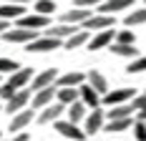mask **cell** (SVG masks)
Segmentation results:
<instances>
[{"label":"cell","instance_id":"obj_1","mask_svg":"<svg viewBox=\"0 0 146 141\" xmlns=\"http://www.w3.org/2000/svg\"><path fill=\"white\" fill-rule=\"evenodd\" d=\"M50 25V15H40V13H25L18 18V28H30V30H45Z\"/></svg>","mask_w":146,"mask_h":141},{"label":"cell","instance_id":"obj_2","mask_svg":"<svg viewBox=\"0 0 146 141\" xmlns=\"http://www.w3.org/2000/svg\"><path fill=\"white\" fill-rule=\"evenodd\" d=\"M60 45H63L60 38H50V35H43V33H40L35 41L28 43V51L30 53H53V51L60 48Z\"/></svg>","mask_w":146,"mask_h":141},{"label":"cell","instance_id":"obj_3","mask_svg":"<svg viewBox=\"0 0 146 141\" xmlns=\"http://www.w3.org/2000/svg\"><path fill=\"white\" fill-rule=\"evenodd\" d=\"M113 25H116V18H113V15H108V13H93V15L86 20V23L81 25V28L91 30V33H98V30L113 28Z\"/></svg>","mask_w":146,"mask_h":141},{"label":"cell","instance_id":"obj_4","mask_svg":"<svg viewBox=\"0 0 146 141\" xmlns=\"http://www.w3.org/2000/svg\"><path fill=\"white\" fill-rule=\"evenodd\" d=\"M0 35H3V41H5V43H23V45H28V43L35 41L40 33H38V30H30V28H13V30L0 33Z\"/></svg>","mask_w":146,"mask_h":141},{"label":"cell","instance_id":"obj_5","mask_svg":"<svg viewBox=\"0 0 146 141\" xmlns=\"http://www.w3.org/2000/svg\"><path fill=\"white\" fill-rule=\"evenodd\" d=\"M106 124V111H103L101 106L98 108H91V113H86V118H83V131H86L88 136L91 134H98Z\"/></svg>","mask_w":146,"mask_h":141},{"label":"cell","instance_id":"obj_6","mask_svg":"<svg viewBox=\"0 0 146 141\" xmlns=\"http://www.w3.org/2000/svg\"><path fill=\"white\" fill-rule=\"evenodd\" d=\"M113 41H116V30H113V28H106V30L93 33V35H91V41H88L86 45L91 48V51H103V48H108Z\"/></svg>","mask_w":146,"mask_h":141},{"label":"cell","instance_id":"obj_7","mask_svg":"<svg viewBox=\"0 0 146 141\" xmlns=\"http://www.w3.org/2000/svg\"><path fill=\"white\" fill-rule=\"evenodd\" d=\"M28 103H30V91L28 88H18L13 96L5 101V111L8 113H18V111H23Z\"/></svg>","mask_w":146,"mask_h":141},{"label":"cell","instance_id":"obj_8","mask_svg":"<svg viewBox=\"0 0 146 141\" xmlns=\"http://www.w3.org/2000/svg\"><path fill=\"white\" fill-rule=\"evenodd\" d=\"M56 131L60 136L73 139V141H86L88 139V134L83 128H78V124H73V121H56Z\"/></svg>","mask_w":146,"mask_h":141},{"label":"cell","instance_id":"obj_9","mask_svg":"<svg viewBox=\"0 0 146 141\" xmlns=\"http://www.w3.org/2000/svg\"><path fill=\"white\" fill-rule=\"evenodd\" d=\"M78 98L86 103V108H98V106H101V93H98L91 83H86V81L78 86Z\"/></svg>","mask_w":146,"mask_h":141},{"label":"cell","instance_id":"obj_10","mask_svg":"<svg viewBox=\"0 0 146 141\" xmlns=\"http://www.w3.org/2000/svg\"><path fill=\"white\" fill-rule=\"evenodd\" d=\"M60 113H66V106L60 103V101H56V103H48L45 108H40V113H38V124H56L60 118Z\"/></svg>","mask_w":146,"mask_h":141},{"label":"cell","instance_id":"obj_11","mask_svg":"<svg viewBox=\"0 0 146 141\" xmlns=\"http://www.w3.org/2000/svg\"><path fill=\"white\" fill-rule=\"evenodd\" d=\"M133 88H116V91H108V93H103L101 101L106 106H118V103H129L133 98Z\"/></svg>","mask_w":146,"mask_h":141},{"label":"cell","instance_id":"obj_12","mask_svg":"<svg viewBox=\"0 0 146 141\" xmlns=\"http://www.w3.org/2000/svg\"><path fill=\"white\" fill-rule=\"evenodd\" d=\"M56 86H45L40 91H33V96H30V103H33V108H45L48 103H53L56 101Z\"/></svg>","mask_w":146,"mask_h":141},{"label":"cell","instance_id":"obj_13","mask_svg":"<svg viewBox=\"0 0 146 141\" xmlns=\"http://www.w3.org/2000/svg\"><path fill=\"white\" fill-rule=\"evenodd\" d=\"M91 15H93L91 8H73V10H68V13H60V23H68V25H83Z\"/></svg>","mask_w":146,"mask_h":141},{"label":"cell","instance_id":"obj_14","mask_svg":"<svg viewBox=\"0 0 146 141\" xmlns=\"http://www.w3.org/2000/svg\"><path fill=\"white\" fill-rule=\"evenodd\" d=\"M56 81H58V70L56 68H45V70H40V73H35L30 83H33V91H40L45 86H56Z\"/></svg>","mask_w":146,"mask_h":141},{"label":"cell","instance_id":"obj_15","mask_svg":"<svg viewBox=\"0 0 146 141\" xmlns=\"http://www.w3.org/2000/svg\"><path fill=\"white\" fill-rule=\"evenodd\" d=\"M30 81H33V68H23V66H20L18 70H13L10 78H8V83L13 86L15 91H18V88H25Z\"/></svg>","mask_w":146,"mask_h":141},{"label":"cell","instance_id":"obj_16","mask_svg":"<svg viewBox=\"0 0 146 141\" xmlns=\"http://www.w3.org/2000/svg\"><path fill=\"white\" fill-rule=\"evenodd\" d=\"M78 28H81V25H68V23H60V25H48L43 35H50V38H60V41H66V38H71Z\"/></svg>","mask_w":146,"mask_h":141},{"label":"cell","instance_id":"obj_17","mask_svg":"<svg viewBox=\"0 0 146 141\" xmlns=\"http://www.w3.org/2000/svg\"><path fill=\"white\" fill-rule=\"evenodd\" d=\"M30 121H33V111H28V108H23V111L13 113V118H10V134H18V131H23V128L28 126Z\"/></svg>","mask_w":146,"mask_h":141},{"label":"cell","instance_id":"obj_18","mask_svg":"<svg viewBox=\"0 0 146 141\" xmlns=\"http://www.w3.org/2000/svg\"><path fill=\"white\" fill-rule=\"evenodd\" d=\"M131 5H133V0H103L98 5V13L113 15V13H121V10H129Z\"/></svg>","mask_w":146,"mask_h":141},{"label":"cell","instance_id":"obj_19","mask_svg":"<svg viewBox=\"0 0 146 141\" xmlns=\"http://www.w3.org/2000/svg\"><path fill=\"white\" fill-rule=\"evenodd\" d=\"M91 35H93L91 30L78 28V30H76V33L71 35V38H66V41H63V45H66L68 51H73V48H81V45H86V43L91 41Z\"/></svg>","mask_w":146,"mask_h":141},{"label":"cell","instance_id":"obj_20","mask_svg":"<svg viewBox=\"0 0 146 141\" xmlns=\"http://www.w3.org/2000/svg\"><path fill=\"white\" fill-rule=\"evenodd\" d=\"M20 15H25V5H15V3L0 5V20H18Z\"/></svg>","mask_w":146,"mask_h":141},{"label":"cell","instance_id":"obj_21","mask_svg":"<svg viewBox=\"0 0 146 141\" xmlns=\"http://www.w3.org/2000/svg\"><path fill=\"white\" fill-rule=\"evenodd\" d=\"M56 101H60L63 106H71L73 101H78V88L73 86H56Z\"/></svg>","mask_w":146,"mask_h":141},{"label":"cell","instance_id":"obj_22","mask_svg":"<svg viewBox=\"0 0 146 141\" xmlns=\"http://www.w3.org/2000/svg\"><path fill=\"white\" fill-rule=\"evenodd\" d=\"M86 83H91L98 93H108V81H106V76L103 73H98V70H91V73H86Z\"/></svg>","mask_w":146,"mask_h":141},{"label":"cell","instance_id":"obj_23","mask_svg":"<svg viewBox=\"0 0 146 141\" xmlns=\"http://www.w3.org/2000/svg\"><path fill=\"white\" fill-rule=\"evenodd\" d=\"M131 126H133V118H131V116H126V118H113V121L103 124L106 134H121V131H129Z\"/></svg>","mask_w":146,"mask_h":141},{"label":"cell","instance_id":"obj_24","mask_svg":"<svg viewBox=\"0 0 146 141\" xmlns=\"http://www.w3.org/2000/svg\"><path fill=\"white\" fill-rule=\"evenodd\" d=\"M66 108H68V121H73V124H81V121H83V118H86V103H83V101L78 98V101H73L71 106H66Z\"/></svg>","mask_w":146,"mask_h":141},{"label":"cell","instance_id":"obj_25","mask_svg":"<svg viewBox=\"0 0 146 141\" xmlns=\"http://www.w3.org/2000/svg\"><path fill=\"white\" fill-rule=\"evenodd\" d=\"M111 48V53H116V56H123V58H139V51H136V45H131V43H111L108 45Z\"/></svg>","mask_w":146,"mask_h":141},{"label":"cell","instance_id":"obj_26","mask_svg":"<svg viewBox=\"0 0 146 141\" xmlns=\"http://www.w3.org/2000/svg\"><path fill=\"white\" fill-rule=\"evenodd\" d=\"M131 113H133L131 103H118V106H108L106 118H108V121H113V118H126V116H131Z\"/></svg>","mask_w":146,"mask_h":141},{"label":"cell","instance_id":"obj_27","mask_svg":"<svg viewBox=\"0 0 146 141\" xmlns=\"http://www.w3.org/2000/svg\"><path fill=\"white\" fill-rule=\"evenodd\" d=\"M86 81V73H78V70H73V73H66V76H58V81L56 86H73V88H78V86Z\"/></svg>","mask_w":146,"mask_h":141},{"label":"cell","instance_id":"obj_28","mask_svg":"<svg viewBox=\"0 0 146 141\" xmlns=\"http://www.w3.org/2000/svg\"><path fill=\"white\" fill-rule=\"evenodd\" d=\"M123 23H126V28H136V25H144L146 23V8H139V10H133L123 18Z\"/></svg>","mask_w":146,"mask_h":141},{"label":"cell","instance_id":"obj_29","mask_svg":"<svg viewBox=\"0 0 146 141\" xmlns=\"http://www.w3.org/2000/svg\"><path fill=\"white\" fill-rule=\"evenodd\" d=\"M33 10L40 13V15H50V13H56V3L53 0H35Z\"/></svg>","mask_w":146,"mask_h":141},{"label":"cell","instance_id":"obj_30","mask_svg":"<svg viewBox=\"0 0 146 141\" xmlns=\"http://www.w3.org/2000/svg\"><path fill=\"white\" fill-rule=\"evenodd\" d=\"M126 73H146V56L133 58L129 63V68H126Z\"/></svg>","mask_w":146,"mask_h":141},{"label":"cell","instance_id":"obj_31","mask_svg":"<svg viewBox=\"0 0 146 141\" xmlns=\"http://www.w3.org/2000/svg\"><path fill=\"white\" fill-rule=\"evenodd\" d=\"M136 41V33H131V28H126V30H118L116 33V43H131Z\"/></svg>","mask_w":146,"mask_h":141},{"label":"cell","instance_id":"obj_32","mask_svg":"<svg viewBox=\"0 0 146 141\" xmlns=\"http://www.w3.org/2000/svg\"><path fill=\"white\" fill-rule=\"evenodd\" d=\"M20 66L15 63V61H10V58H0V73H13V70H18Z\"/></svg>","mask_w":146,"mask_h":141},{"label":"cell","instance_id":"obj_33","mask_svg":"<svg viewBox=\"0 0 146 141\" xmlns=\"http://www.w3.org/2000/svg\"><path fill=\"white\" fill-rule=\"evenodd\" d=\"M133 136H136V141H146V121L133 124Z\"/></svg>","mask_w":146,"mask_h":141},{"label":"cell","instance_id":"obj_34","mask_svg":"<svg viewBox=\"0 0 146 141\" xmlns=\"http://www.w3.org/2000/svg\"><path fill=\"white\" fill-rule=\"evenodd\" d=\"M101 3L103 0H76V8H91V10H93V8H98Z\"/></svg>","mask_w":146,"mask_h":141},{"label":"cell","instance_id":"obj_35","mask_svg":"<svg viewBox=\"0 0 146 141\" xmlns=\"http://www.w3.org/2000/svg\"><path fill=\"white\" fill-rule=\"evenodd\" d=\"M13 93H15V88H13V86H10V83L0 86V98H3V101H8V98H10V96H13Z\"/></svg>","mask_w":146,"mask_h":141},{"label":"cell","instance_id":"obj_36","mask_svg":"<svg viewBox=\"0 0 146 141\" xmlns=\"http://www.w3.org/2000/svg\"><path fill=\"white\" fill-rule=\"evenodd\" d=\"M13 141H30V136H28V134H23V131H18V134L13 136Z\"/></svg>","mask_w":146,"mask_h":141},{"label":"cell","instance_id":"obj_37","mask_svg":"<svg viewBox=\"0 0 146 141\" xmlns=\"http://www.w3.org/2000/svg\"><path fill=\"white\" fill-rule=\"evenodd\" d=\"M136 116H139V121H146V106L141 108V111H136Z\"/></svg>","mask_w":146,"mask_h":141},{"label":"cell","instance_id":"obj_38","mask_svg":"<svg viewBox=\"0 0 146 141\" xmlns=\"http://www.w3.org/2000/svg\"><path fill=\"white\" fill-rule=\"evenodd\" d=\"M8 3H15V5H28V3H35V0H8Z\"/></svg>","mask_w":146,"mask_h":141},{"label":"cell","instance_id":"obj_39","mask_svg":"<svg viewBox=\"0 0 146 141\" xmlns=\"http://www.w3.org/2000/svg\"><path fill=\"white\" fill-rule=\"evenodd\" d=\"M8 23H10V20H0V33H5V30H8Z\"/></svg>","mask_w":146,"mask_h":141},{"label":"cell","instance_id":"obj_40","mask_svg":"<svg viewBox=\"0 0 146 141\" xmlns=\"http://www.w3.org/2000/svg\"><path fill=\"white\" fill-rule=\"evenodd\" d=\"M0 141H3V134H0Z\"/></svg>","mask_w":146,"mask_h":141},{"label":"cell","instance_id":"obj_41","mask_svg":"<svg viewBox=\"0 0 146 141\" xmlns=\"http://www.w3.org/2000/svg\"><path fill=\"white\" fill-rule=\"evenodd\" d=\"M144 93H146V91H144Z\"/></svg>","mask_w":146,"mask_h":141}]
</instances>
